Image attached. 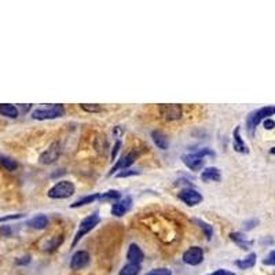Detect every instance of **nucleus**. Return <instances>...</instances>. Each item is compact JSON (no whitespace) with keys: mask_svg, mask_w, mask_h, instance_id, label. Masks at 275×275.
<instances>
[{"mask_svg":"<svg viewBox=\"0 0 275 275\" xmlns=\"http://www.w3.org/2000/svg\"><path fill=\"white\" fill-rule=\"evenodd\" d=\"M274 127H275V122L273 121V120H270V119L264 120V128H266V130H273Z\"/></svg>","mask_w":275,"mask_h":275,"instance_id":"nucleus-34","label":"nucleus"},{"mask_svg":"<svg viewBox=\"0 0 275 275\" xmlns=\"http://www.w3.org/2000/svg\"><path fill=\"white\" fill-rule=\"evenodd\" d=\"M0 165L7 171H16L18 168V162L6 155H0Z\"/></svg>","mask_w":275,"mask_h":275,"instance_id":"nucleus-23","label":"nucleus"},{"mask_svg":"<svg viewBox=\"0 0 275 275\" xmlns=\"http://www.w3.org/2000/svg\"><path fill=\"white\" fill-rule=\"evenodd\" d=\"M24 213H16V215H7V216H3L0 218V223H4V222H8V220H17V219L24 218Z\"/></svg>","mask_w":275,"mask_h":275,"instance_id":"nucleus-30","label":"nucleus"},{"mask_svg":"<svg viewBox=\"0 0 275 275\" xmlns=\"http://www.w3.org/2000/svg\"><path fill=\"white\" fill-rule=\"evenodd\" d=\"M131 203H132L131 197H125L124 200L117 201V203L114 204L113 206H112V215L117 216V218H121V216H124V215H125V213L130 210Z\"/></svg>","mask_w":275,"mask_h":275,"instance_id":"nucleus-12","label":"nucleus"},{"mask_svg":"<svg viewBox=\"0 0 275 275\" xmlns=\"http://www.w3.org/2000/svg\"><path fill=\"white\" fill-rule=\"evenodd\" d=\"M179 200H182L189 206H195V205H198L203 201V195H201V193H198L195 189L186 187L179 193Z\"/></svg>","mask_w":275,"mask_h":275,"instance_id":"nucleus-8","label":"nucleus"},{"mask_svg":"<svg viewBox=\"0 0 275 275\" xmlns=\"http://www.w3.org/2000/svg\"><path fill=\"white\" fill-rule=\"evenodd\" d=\"M120 147H121V140L119 139L116 143H114V147L113 150H112V154H110V157H112V160H116V155L119 153V150H120Z\"/></svg>","mask_w":275,"mask_h":275,"instance_id":"nucleus-32","label":"nucleus"},{"mask_svg":"<svg viewBox=\"0 0 275 275\" xmlns=\"http://www.w3.org/2000/svg\"><path fill=\"white\" fill-rule=\"evenodd\" d=\"M204 260V251L200 246H191L183 253V261L189 266H198Z\"/></svg>","mask_w":275,"mask_h":275,"instance_id":"nucleus-9","label":"nucleus"},{"mask_svg":"<svg viewBox=\"0 0 275 275\" xmlns=\"http://www.w3.org/2000/svg\"><path fill=\"white\" fill-rule=\"evenodd\" d=\"M28 263H31V258L29 256H24V258H19V259L17 260L18 266H24V264H28Z\"/></svg>","mask_w":275,"mask_h":275,"instance_id":"nucleus-33","label":"nucleus"},{"mask_svg":"<svg viewBox=\"0 0 275 275\" xmlns=\"http://www.w3.org/2000/svg\"><path fill=\"white\" fill-rule=\"evenodd\" d=\"M256 259H258L256 253H251V255H248L245 259L237 260L235 264H237V267L241 268V270H248V268H252L256 264Z\"/></svg>","mask_w":275,"mask_h":275,"instance_id":"nucleus-20","label":"nucleus"},{"mask_svg":"<svg viewBox=\"0 0 275 275\" xmlns=\"http://www.w3.org/2000/svg\"><path fill=\"white\" fill-rule=\"evenodd\" d=\"M140 273V264L138 263H128L120 270L119 275H138Z\"/></svg>","mask_w":275,"mask_h":275,"instance_id":"nucleus-22","label":"nucleus"},{"mask_svg":"<svg viewBox=\"0 0 275 275\" xmlns=\"http://www.w3.org/2000/svg\"><path fill=\"white\" fill-rule=\"evenodd\" d=\"M158 109V113L161 114V117L165 121H176L179 119H182L183 116V107L176 103H171V105H161L157 106Z\"/></svg>","mask_w":275,"mask_h":275,"instance_id":"nucleus-6","label":"nucleus"},{"mask_svg":"<svg viewBox=\"0 0 275 275\" xmlns=\"http://www.w3.org/2000/svg\"><path fill=\"white\" fill-rule=\"evenodd\" d=\"M271 116H275V106H264V107H260L258 110L252 112V113L248 116V119H246V128H248L249 135L253 137L256 127H258L261 121L270 119Z\"/></svg>","mask_w":275,"mask_h":275,"instance_id":"nucleus-1","label":"nucleus"},{"mask_svg":"<svg viewBox=\"0 0 275 275\" xmlns=\"http://www.w3.org/2000/svg\"><path fill=\"white\" fill-rule=\"evenodd\" d=\"M74 191H76V187H74L72 182L61 180V182L55 183L54 186L50 189L47 195L52 200H65V198L72 197L74 194Z\"/></svg>","mask_w":275,"mask_h":275,"instance_id":"nucleus-4","label":"nucleus"},{"mask_svg":"<svg viewBox=\"0 0 275 275\" xmlns=\"http://www.w3.org/2000/svg\"><path fill=\"white\" fill-rule=\"evenodd\" d=\"M101 222V216H99V213L97 212H94V213H91L89 216L87 218H84L83 220L80 222V226H79V230H77V233L74 234V238H73V242H72V246H76L79 241H80L81 238L84 237L86 234H88L89 231L94 228L95 226H98V223Z\"/></svg>","mask_w":275,"mask_h":275,"instance_id":"nucleus-5","label":"nucleus"},{"mask_svg":"<svg viewBox=\"0 0 275 275\" xmlns=\"http://www.w3.org/2000/svg\"><path fill=\"white\" fill-rule=\"evenodd\" d=\"M80 107L84 112H87V113H101V112L103 110L102 106L95 105V103H92V105H89V103H81Z\"/></svg>","mask_w":275,"mask_h":275,"instance_id":"nucleus-26","label":"nucleus"},{"mask_svg":"<svg viewBox=\"0 0 275 275\" xmlns=\"http://www.w3.org/2000/svg\"><path fill=\"white\" fill-rule=\"evenodd\" d=\"M138 155H139V153H137V152H131V153L125 154L124 157H121L119 161L116 162V165H114L113 168L110 170V172H109V175H113L116 171H124L127 170L128 167H131L134 162H135V160L138 158Z\"/></svg>","mask_w":275,"mask_h":275,"instance_id":"nucleus-11","label":"nucleus"},{"mask_svg":"<svg viewBox=\"0 0 275 275\" xmlns=\"http://www.w3.org/2000/svg\"><path fill=\"white\" fill-rule=\"evenodd\" d=\"M230 238H231L241 249H245V251L251 249L252 245H253V241L248 240L242 233H238V231H237V233H231V234H230Z\"/></svg>","mask_w":275,"mask_h":275,"instance_id":"nucleus-15","label":"nucleus"},{"mask_svg":"<svg viewBox=\"0 0 275 275\" xmlns=\"http://www.w3.org/2000/svg\"><path fill=\"white\" fill-rule=\"evenodd\" d=\"M205 155L215 157V153L205 147V149H201V150H198V152H195V153H189L182 155V161H183V164L186 165L189 170L198 172V171L203 170L204 164H205V160H204Z\"/></svg>","mask_w":275,"mask_h":275,"instance_id":"nucleus-2","label":"nucleus"},{"mask_svg":"<svg viewBox=\"0 0 275 275\" xmlns=\"http://www.w3.org/2000/svg\"><path fill=\"white\" fill-rule=\"evenodd\" d=\"M99 197H101V193H94V194L91 195H86V197H83L80 200H77L76 203H73L70 206L72 208H80V206H84V205H88V204H92L94 201H97V200H99Z\"/></svg>","mask_w":275,"mask_h":275,"instance_id":"nucleus-21","label":"nucleus"},{"mask_svg":"<svg viewBox=\"0 0 275 275\" xmlns=\"http://www.w3.org/2000/svg\"><path fill=\"white\" fill-rule=\"evenodd\" d=\"M127 259L130 260V263H138L140 264L143 259H145V255L142 249L138 246L137 243H131L130 248H128V252H127Z\"/></svg>","mask_w":275,"mask_h":275,"instance_id":"nucleus-14","label":"nucleus"},{"mask_svg":"<svg viewBox=\"0 0 275 275\" xmlns=\"http://www.w3.org/2000/svg\"><path fill=\"white\" fill-rule=\"evenodd\" d=\"M0 114L8 117V119H17L18 117V107L14 105H8V103H0Z\"/></svg>","mask_w":275,"mask_h":275,"instance_id":"nucleus-19","label":"nucleus"},{"mask_svg":"<svg viewBox=\"0 0 275 275\" xmlns=\"http://www.w3.org/2000/svg\"><path fill=\"white\" fill-rule=\"evenodd\" d=\"M62 153V147H61V143L58 142H54L49 146V149L46 152H43L39 157V161L40 164H44V165H50L52 162H55L59 158V155Z\"/></svg>","mask_w":275,"mask_h":275,"instance_id":"nucleus-7","label":"nucleus"},{"mask_svg":"<svg viewBox=\"0 0 275 275\" xmlns=\"http://www.w3.org/2000/svg\"><path fill=\"white\" fill-rule=\"evenodd\" d=\"M0 233H1L3 235H10L11 234V230H10V227L3 226L1 228H0Z\"/></svg>","mask_w":275,"mask_h":275,"instance_id":"nucleus-36","label":"nucleus"},{"mask_svg":"<svg viewBox=\"0 0 275 275\" xmlns=\"http://www.w3.org/2000/svg\"><path fill=\"white\" fill-rule=\"evenodd\" d=\"M194 223L198 224V227L204 231V234L206 237V240L209 241L210 238H212V235H213V228H212V226L208 224V223H205L204 220H200V219H194Z\"/></svg>","mask_w":275,"mask_h":275,"instance_id":"nucleus-25","label":"nucleus"},{"mask_svg":"<svg viewBox=\"0 0 275 275\" xmlns=\"http://www.w3.org/2000/svg\"><path fill=\"white\" fill-rule=\"evenodd\" d=\"M146 275H172V271H171L170 268H165V267H161V268H155V270H152V271H149Z\"/></svg>","mask_w":275,"mask_h":275,"instance_id":"nucleus-27","label":"nucleus"},{"mask_svg":"<svg viewBox=\"0 0 275 275\" xmlns=\"http://www.w3.org/2000/svg\"><path fill=\"white\" fill-rule=\"evenodd\" d=\"M208 275H234V274L230 273V271H227V270H218V271H215V273H212V274H208Z\"/></svg>","mask_w":275,"mask_h":275,"instance_id":"nucleus-35","label":"nucleus"},{"mask_svg":"<svg viewBox=\"0 0 275 275\" xmlns=\"http://www.w3.org/2000/svg\"><path fill=\"white\" fill-rule=\"evenodd\" d=\"M201 179L204 182H219L222 179V173H220V170L216 167H209V168L203 171Z\"/></svg>","mask_w":275,"mask_h":275,"instance_id":"nucleus-16","label":"nucleus"},{"mask_svg":"<svg viewBox=\"0 0 275 275\" xmlns=\"http://www.w3.org/2000/svg\"><path fill=\"white\" fill-rule=\"evenodd\" d=\"M266 266H275V251H271L267 255V258L263 260Z\"/></svg>","mask_w":275,"mask_h":275,"instance_id":"nucleus-29","label":"nucleus"},{"mask_svg":"<svg viewBox=\"0 0 275 275\" xmlns=\"http://www.w3.org/2000/svg\"><path fill=\"white\" fill-rule=\"evenodd\" d=\"M89 263V255L86 251H77L70 259V268L73 271H77L81 268L87 267Z\"/></svg>","mask_w":275,"mask_h":275,"instance_id":"nucleus-10","label":"nucleus"},{"mask_svg":"<svg viewBox=\"0 0 275 275\" xmlns=\"http://www.w3.org/2000/svg\"><path fill=\"white\" fill-rule=\"evenodd\" d=\"M65 116V107L64 105H49L44 107H39L36 110H33L32 117L34 120H52V119H58Z\"/></svg>","mask_w":275,"mask_h":275,"instance_id":"nucleus-3","label":"nucleus"},{"mask_svg":"<svg viewBox=\"0 0 275 275\" xmlns=\"http://www.w3.org/2000/svg\"><path fill=\"white\" fill-rule=\"evenodd\" d=\"M134 175H139V171L124 170L117 173V178H128V176H134Z\"/></svg>","mask_w":275,"mask_h":275,"instance_id":"nucleus-28","label":"nucleus"},{"mask_svg":"<svg viewBox=\"0 0 275 275\" xmlns=\"http://www.w3.org/2000/svg\"><path fill=\"white\" fill-rule=\"evenodd\" d=\"M233 147H234L235 152H238V153H249L248 146L245 145V142H243L242 138H241V127H235L234 132H233Z\"/></svg>","mask_w":275,"mask_h":275,"instance_id":"nucleus-13","label":"nucleus"},{"mask_svg":"<svg viewBox=\"0 0 275 275\" xmlns=\"http://www.w3.org/2000/svg\"><path fill=\"white\" fill-rule=\"evenodd\" d=\"M259 224V220L258 219H252V220H248V222H245L243 223V227H245V230H252L255 226H258Z\"/></svg>","mask_w":275,"mask_h":275,"instance_id":"nucleus-31","label":"nucleus"},{"mask_svg":"<svg viewBox=\"0 0 275 275\" xmlns=\"http://www.w3.org/2000/svg\"><path fill=\"white\" fill-rule=\"evenodd\" d=\"M26 224L29 227H32V228H36V230H43V228H46L47 224H49V219H47L46 215H37V216L31 219Z\"/></svg>","mask_w":275,"mask_h":275,"instance_id":"nucleus-18","label":"nucleus"},{"mask_svg":"<svg viewBox=\"0 0 275 275\" xmlns=\"http://www.w3.org/2000/svg\"><path fill=\"white\" fill-rule=\"evenodd\" d=\"M152 139H153L154 145L157 146L158 149H161V150H167L168 146H170L168 139H167V137L162 134L161 131H153L152 132Z\"/></svg>","mask_w":275,"mask_h":275,"instance_id":"nucleus-17","label":"nucleus"},{"mask_svg":"<svg viewBox=\"0 0 275 275\" xmlns=\"http://www.w3.org/2000/svg\"><path fill=\"white\" fill-rule=\"evenodd\" d=\"M271 154H274V155H275V147H273V149H271Z\"/></svg>","mask_w":275,"mask_h":275,"instance_id":"nucleus-37","label":"nucleus"},{"mask_svg":"<svg viewBox=\"0 0 275 275\" xmlns=\"http://www.w3.org/2000/svg\"><path fill=\"white\" fill-rule=\"evenodd\" d=\"M121 194L116 190H110V191H106V193H101L99 197V201H120Z\"/></svg>","mask_w":275,"mask_h":275,"instance_id":"nucleus-24","label":"nucleus"}]
</instances>
